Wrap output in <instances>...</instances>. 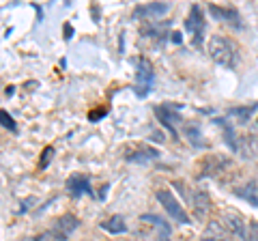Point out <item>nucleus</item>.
I'll use <instances>...</instances> for the list:
<instances>
[{
	"instance_id": "f257e3e1",
	"label": "nucleus",
	"mask_w": 258,
	"mask_h": 241,
	"mask_svg": "<svg viewBox=\"0 0 258 241\" xmlns=\"http://www.w3.org/2000/svg\"><path fill=\"white\" fill-rule=\"evenodd\" d=\"M209 56L226 69H235L239 65V47L226 37L215 35L209 39Z\"/></svg>"
},
{
	"instance_id": "f03ea898",
	"label": "nucleus",
	"mask_w": 258,
	"mask_h": 241,
	"mask_svg": "<svg viewBox=\"0 0 258 241\" xmlns=\"http://www.w3.org/2000/svg\"><path fill=\"white\" fill-rule=\"evenodd\" d=\"M153 84H155V71L153 65L147 58H138L136 61V82H134V93L138 97H147L153 91Z\"/></svg>"
},
{
	"instance_id": "7ed1b4c3",
	"label": "nucleus",
	"mask_w": 258,
	"mask_h": 241,
	"mask_svg": "<svg viewBox=\"0 0 258 241\" xmlns=\"http://www.w3.org/2000/svg\"><path fill=\"white\" fill-rule=\"evenodd\" d=\"M155 196H157V200L161 203V207L166 209V213L170 215L174 222L183 224V226H187V224L191 222V220H189V215L185 213V209L181 207L179 200L174 198V194H172L170 190H157V194H155Z\"/></svg>"
},
{
	"instance_id": "20e7f679",
	"label": "nucleus",
	"mask_w": 258,
	"mask_h": 241,
	"mask_svg": "<svg viewBox=\"0 0 258 241\" xmlns=\"http://www.w3.org/2000/svg\"><path fill=\"white\" fill-rule=\"evenodd\" d=\"M179 110H181V106H176V103H159V106H155V116L159 118V123L170 132L172 138L179 136V132H176V125L181 123Z\"/></svg>"
},
{
	"instance_id": "39448f33",
	"label": "nucleus",
	"mask_w": 258,
	"mask_h": 241,
	"mask_svg": "<svg viewBox=\"0 0 258 241\" xmlns=\"http://www.w3.org/2000/svg\"><path fill=\"white\" fill-rule=\"evenodd\" d=\"M185 28L194 39V45H203V33H205V20H203V9L198 5H194L189 9V15L185 20Z\"/></svg>"
},
{
	"instance_id": "423d86ee",
	"label": "nucleus",
	"mask_w": 258,
	"mask_h": 241,
	"mask_svg": "<svg viewBox=\"0 0 258 241\" xmlns=\"http://www.w3.org/2000/svg\"><path fill=\"white\" fill-rule=\"evenodd\" d=\"M64 188H67L69 196H74V198H80L82 194H91L95 198V192H93V186H91V176L88 174H82V172L71 174L67 179V183H64Z\"/></svg>"
},
{
	"instance_id": "0eeeda50",
	"label": "nucleus",
	"mask_w": 258,
	"mask_h": 241,
	"mask_svg": "<svg viewBox=\"0 0 258 241\" xmlns=\"http://www.w3.org/2000/svg\"><path fill=\"white\" fill-rule=\"evenodd\" d=\"M80 226V220L76 218V215H71V213H64L60 220H56V224L50 228L54 235H56V239L58 241H67L71 235L76 232V228Z\"/></svg>"
},
{
	"instance_id": "6e6552de",
	"label": "nucleus",
	"mask_w": 258,
	"mask_h": 241,
	"mask_svg": "<svg viewBox=\"0 0 258 241\" xmlns=\"http://www.w3.org/2000/svg\"><path fill=\"white\" fill-rule=\"evenodd\" d=\"M187 198H189V203H191V207H194L196 220H198V222H203V220L207 218L209 209H211V200H209L207 192H203V190H194L191 194H187Z\"/></svg>"
},
{
	"instance_id": "1a4fd4ad",
	"label": "nucleus",
	"mask_w": 258,
	"mask_h": 241,
	"mask_svg": "<svg viewBox=\"0 0 258 241\" xmlns=\"http://www.w3.org/2000/svg\"><path fill=\"white\" fill-rule=\"evenodd\" d=\"M170 11V5L168 3H151V5H142L134 11V20H138L140 15H144L147 20H157L161 15H166Z\"/></svg>"
},
{
	"instance_id": "9d476101",
	"label": "nucleus",
	"mask_w": 258,
	"mask_h": 241,
	"mask_svg": "<svg viewBox=\"0 0 258 241\" xmlns=\"http://www.w3.org/2000/svg\"><path fill=\"white\" fill-rule=\"evenodd\" d=\"M209 11L215 20H222L226 24L235 28H243V22H241V15L235 11V9H226V7H215V5H209Z\"/></svg>"
},
{
	"instance_id": "9b49d317",
	"label": "nucleus",
	"mask_w": 258,
	"mask_h": 241,
	"mask_svg": "<svg viewBox=\"0 0 258 241\" xmlns=\"http://www.w3.org/2000/svg\"><path fill=\"white\" fill-rule=\"evenodd\" d=\"M200 241H230V230L222 222L213 220V222H209V226L205 228Z\"/></svg>"
},
{
	"instance_id": "f8f14e48",
	"label": "nucleus",
	"mask_w": 258,
	"mask_h": 241,
	"mask_svg": "<svg viewBox=\"0 0 258 241\" xmlns=\"http://www.w3.org/2000/svg\"><path fill=\"white\" fill-rule=\"evenodd\" d=\"M228 166H230V162H228L226 157H222V155H211V157H209L207 162H205L200 176H217V174H222Z\"/></svg>"
},
{
	"instance_id": "ddd939ff",
	"label": "nucleus",
	"mask_w": 258,
	"mask_h": 241,
	"mask_svg": "<svg viewBox=\"0 0 258 241\" xmlns=\"http://www.w3.org/2000/svg\"><path fill=\"white\" fill-rule=\"evenodd\" d=\"M235 153H239L245 159H254L258 155V138L256 136H243V138H239Z\"/></svg>"
},
{
	"instance_id": "4468645a",
	"label": "nucleus",
	"mask_w": 258,
	"mask_h": 241,
	"mask_svg": "<svg viewBox=\"0 0 258 241\" xmlns=\"http://www.w3.org/2000/svg\"><path fill=\"white\" fill-rule=\"evenodd\" d=\"M235 194H237L239 198H243L245 203H249L252 207L258 209V186H256V181H247L245 186L235 188Z\"/></svg>"
},
{
	"instance_id": "2eb2a0df",
	"label": "nucleus",
	"mask_w": 258,
	"mask_h": 241,
	"mask_svg": "<svg viewBox=\"0 0 258 241\" xmlns=\"http://www.w3.org/2000/svg\"><path fill=\"white\" fill-rule=\"evenodd\" d=\"M101 228L112 232V235H120V232H127V224H125V220L120 218V215H112L110 220H106L101 224Z\"/></svg>"
},
{
	"instance_id": "dca6fc26",
	"label": "nucleus",
	"mask_w": 258,
	"mask_h": 241,
	"mask_svg": "<svg viewBox=\"0 0 258 241\" xmlns=\"http://www.w3.org/2000/svg\"><path fill=\"white\" fill-rule=\"evenodd\" d=\"M140 220L142 222H153V224H157V228L161 230V237H166V239H170V226H168V222H164V220H161V218H157V215H147V213H144V215H140Z\"/></svg>"
},
{
	"instance_id": "f3484780",
	"label": "nucleus",
	"mask_w": 258,
	"mask_h": 241,
	"mask_svg": "<svg viewBox=\"0 0 258 241\" xmlns=\"http://www.w3.org/2000/svg\"><path fill=\"white\" fill-rule=\"evenodd\" d=\"M256 110V103L254 106H243V108H232L230 112H228V116H237L239 118V123L243 125V123H247V118L252 116V112Z\"/></svg>"
},
{
	"instance_id": "a211bd4d",
	"label": "nucleus",
	"mask_w": 258,
	"mask_h": 241,
	"mask_svg": "<svg viewBox=\"0 0 258 241\" xmlns=\"http://www.w3.org/2000/svg\"><path fill=\"white\" fill-rule=\"evenodd\" d=\"M185 134H187V138L191 140V144L194 147H205V142H203V138H200V132L196 130L194 125H187L185 127Z\"/></svg>"
},
{
	"instance_id": "6ab92c4d",
	"label": "nucleus",
	"mask_w": 258,
	"mask_h": 241,
	"mask_svg": "<svg viewBox=\"0 0 258 241\" xmlns=\"http://www.w3.org/2000/svg\"><path fill=\"white\" fill-rule=\"evenodd\" d=\"M243 241H258V222H247L245 239Z\"/></svg>"
},
{
	"instance_id": "aec40b11",
	"label": "nucleus",
	"mask_w": 258,
	"mask_h": 241,
	"mask_svg": "<svg viewBox=\"0 0 258 241\" xmlns=\"http://www.w3.org/2000/svg\"><path fill=\"white\" fill-rule=\"evenodd\" d=\"M0 120H3V127H7V130H11V132L18 130V127H15V120H13V116L7 114V110L0 112Z\"/></svg>"
},
{
	"instance_id": "412c9836",
	"label": "nucleus",
	"mask_w": 258,
	"mask_h": 241,
	"mask_svg": "<svg viewBox=\"0 0 258 241\" xmlns=\"http://www.w3.org/2000/svg\"><path fill=\"white\" fill-rule=\"evenodd\" d=\"M54 155V147H47L43 151V155H41V168H47V164H50V159Z\"/></svg>"
},
{
	"instance_id": "4be33fe9",
	"label": "nucleus",
	"mask_w": 258,
	"mask_h": 241,
	"mask_svg": "<svg viewBox=\"0 0 258 241\" xmlns=\"http://www.w3.org/2000/svg\"><path fill=\"white\" fill-rule=\"evenodd\" d=\"M103 116H106V110H93L91 112V114H88V118H91V120H99V118H103Z\"/></svg>"
},
{
	"instance_id": "5701e85b",
	"label": "nucleus",
	"mask_w": 258,
	"mask_h": 241,
	"mask_svg": "<svg viewBox=\"0 0 258 241\" xmlns=\"http://www.w3.org/2000/svg\"><path fill=\"white\" fill-rule=\"evenodd\" d=\"M13 88H15V86H7V91H5L7 97H11V95H13Z\"/></svg>"
},
{
	"instance_id": "b1692460",
	"label": "nucleus",
	"mask_w": 258,
	"mask_h": 241,
	"mask_svg": "<svg viewBox=\"0 0 258 241\" xmlns=\"http://www.w3.org/2000/svg\"><path fill=\"white\" fill-rule=\"evenodd\" d=\"M71 33H74V30H71V26H64V35H67V39H71Z\"/></svg>"
},
{
	"instance_id": "393cba45",
	"label": "nucleus",
	"mask_w": 258,
	"mask_h": 241,
	"mask_svg": "<svg viewBox=\"0 0 258 241\" xmlns=\"http://www.w3.org/2000/svg\"><path fill=\"white\" fill-rule=\"evenodd\" d=\"M172 41H174V43H179V41H181V35H179V33H174V35H172Z\"/></svg>"
}]
</instances>
